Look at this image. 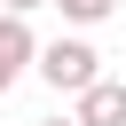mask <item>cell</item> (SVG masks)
I'll return each instance as SVG.
<instances>
[{
    "label": "cell",
    "instance_id": "obj_1",
    "mask_svg": "<svg viewBox=\"0 0 126 126\" xmlns=\"http://www.w3.org/2000/svg\"><path fill=\"white\" fill-rule=\"evenodd\" d=\"M39 79H47L55 94H71V102H79V94L102 79V55H94L79 32H63V39H47V47H39Z\"/></svg>",
    "mask_w": 126,
    "mask_h": 126
},
{
    "label": "cell",
    "instance_id": "obj_2",
    "mask_svg": "<svg viewBox=\"0 0 126 126\" xmlns=\"http://www.w3.org/2000/svg\"><path fill=\"white\" fill-rule=\"evenodd\" d=\"M39 63V39H32V16H0V94Z\"/></svg>",
    "mask_w": 126,
    "mask_h": 126
},
{
    "label": "cell",
    "instance_id": "obj_3",
    "mask_svg": "<svg viewBox=\"0 0 126 126\" xmlns=\"http://www.w3.org/2000/svg\"><path fill=\"white\" fill-rule=\"evenodd\" d=\"M79 126H126V79H94L79 102H71Z\"/></svg>",
    "mask_w": 126,
    "mask_h": 126
},
{
    "label": "cell",
    "instance_id": "obj_4",
    "mask_svg": "<svg viewBox=\"0 0 126 126\" xmlns=\"http://www.w3.org/2000/svg\"><path fill=\"white\" fill-rule=\"evenodd\" d=\"M55 8H63V24H102L118 0H55Z\"/></svg>",
    "mask_w": 126,
    "mask_h": 126
},
{
    "label": "cell",
    "instance_id": "obj_5",
    "mask_svg": "<svg viewBox=\"0 0 126 126\" xmlns=\"http://www.w3.org/2000/svg\"><path fill=\"white\" fill-rule=\"evenodd\" d=\"M32 8H55V0H0V16H32Z\"/></svg>",
    "mask_w": 126,
    "mask_h": 126
},
{
    "label": "cell",
    "instance_id": "obj_6",
    "mask_svg": "<svg viewBox=\"0 0 126 126\" xmlns=\"http://www.w3.org/2000/svg\"><path fill=\"white\" fill-rule=\"evenodd\" d=\"M39 126H79V118H39Z\"/></svg>",
    "mask_w": 126,
    "mask_h": 126
}]
</instances>
